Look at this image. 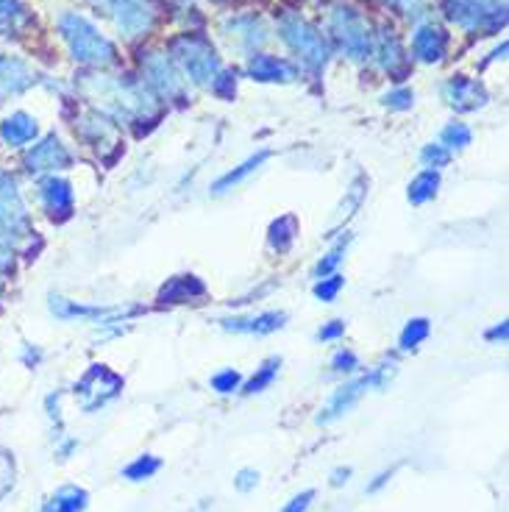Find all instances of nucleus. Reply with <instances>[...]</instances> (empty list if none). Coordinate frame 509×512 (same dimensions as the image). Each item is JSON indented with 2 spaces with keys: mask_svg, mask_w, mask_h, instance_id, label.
Listing matches in <instances>:
<instances>
[{
  "mask_svg": "<svg viewBox=\"0 0 509 512\" xmlns=\"http://www.w3.org/2000/svg\"><path fill=\"white\" fill-rule=\"evenodd\" d=\"M412 101H415V95H412L409 87H398V90H390L387 95H382V106L393 109V112H404V109L412 106Z\"/></svg>",
  "mask_w": 509,
  "mask_h": 512,
  "instance_id": "nucleus-38",
  "label": "nucleus"
},
{
  "mask_svg": "<svg viewBox=\"0 0 509 512\" xmlns=\"http://www.w3.org/2000/svg\"><path fill=\"white\" fill-rule=\"evenodd\" d=\"M365 195H368V179H365V176H359V179H354V184L345 190V201L343 206H340V215H345V220L351 218L359 206H362Z\"/></svg>",
  "mask_w": 509,
  "mask_h": 512,
  "instance_id": "nucleus-34",
  "label": "nucleus"
},
{
  "mask_svg": "<svg viewBox=\"0 0 509 512\" xmlns=\"http://www.w3.org/2000/svg\"><path fill=\"white\" fill-rule=\"evenodd\" d=\"M420 162L429 167V170H440V167H446L451 162V151H446L440 142H432V145H426L420 151Z\"/></svg>",
  "mask_w": 509,
  "mask_h": 512,
  "instance_id": "nucleus-37",
  "label": "nucleus"
},
{
  "mask_svg": "<svg viewBox=\"0 0 509 512\" xmlns=\"http://www.w3.org/2000/svg\"><path fill=\"white\" fill-rule=\"evenodd\" d=\"M354 476V468H334L329 476V485L331 487H343L348 485V479Z\"/></svg>",
  "mask_w": 509,
  "mask_h": 512,
  "instance_id": "nucleus-46",
  "label": "nucleus"
},
{
  "mask_svg": "<svg viewBox=\"0 0 509 512\" xmlns=\"http://www.w3.org/2000/svg\"><path fill=\"white\" fill-rule=\"evenodd\" d=\"M14 485V460L9 451L0 448V499L12 490Z\"/></svg>",
  "mask_w": 509,
  "mask_h": 512,
  "instance_id": "nucleus-39",
  "label": "nucleus"
},
{
  "mask_svg": "<svg viewBox=\"0 0 509 512\" xmlns=\"http://www.w3.org/2000/svg\"><path fill=\"white\" fill-rule=\"evenodd\" d=\"M76 134L81 140L92 145L95 151H106V148H115L120 151V140H117V131L115 123L109 120V117H103L101 112H84V115H78L76 120Z\"/></svg>",
  "mask_w": 509,
  "mask_h": 512,
  "instance_id": "nucleus-18",
  "label": "nucleus"
},
{
  "mask_svg": "<svg viewBox=\"0 0 509 512\" xmlns=\"http://www.w3.org/2000/svg\"><path fill=\"white\" fill-rule=\"evenodd\" d=\"M279 39L295 53L301 67L320 73L331 56V45L326 34L318 26H312L306 17L295 12H281L279 17Z\"/></svg>",
  "mask_w": 509,
  "mask_h": 512,
  "instance_id": "nucleus-5",
  "label": "nucleus"
},
{
  "mask_svg": "<svg viewBox=\"0 0 509 512\" xmlns=\"http://www.w3.org/2000/svg\"><path fill=\"white\" fill-rule=\"evenodd\" d=\"M51 312L56 318L62 320H98V323H112L115 318H126V315H134L137 309H109V307H84V304H76L70 298H62V295H51Z\"/></svg>",
  "mask_w": 509,
  "mask_h": 512,
  "instance_id": "nucleus-21",
  "label": "nucleus"
},
{
  "mask_svg": "<svg viewBox=\"0 0 509 512\" xmlns=\"http://www.w3.org/2000/svg\"><path fill=\"white\" fill-rule=\"evenodd\" d=\"M437 187H440V170H429V167L420 170L418 176L409 181V204H429L434 195H437Z\"/></svg>",
  "mask_w": 509,
  "mask_h": 512,
  "instance_id": "nucleus-28",
  "label": "nucleus"
},
{
  "mask_svg": "<svg viewBox=\"0 0 509 512\" xmlns=\"http://www.w3.org/2000/svg\"><path fill=\"white\" fill-rule=\"evenodd\" d=\"M429 332H432V326H429V320L426 318H412L404 326V332H401V348L404 351H415V348L429 337Z\"/></svg>",
  "mask_w": 509,
  "mask_h": 512,
  "instance_id": "nucleus-33",
  "label": "nucleus"
},
{
  "mask_svg": "<svg viewBox=\"0 0 509 512\" xmlns=\"http://www.w3.org/2000/svg\"><path fill=\"white\" fill-rule=\"evenodd\" d=\"M393 376H395L393 365H382V368L370 371L368 376H359V379H354V382H345L343 387H337V390L331 393L329 401H326V407L320 410L318 423L320 426H329V423L340 421L343 415H348V412L357 407L365 393H370V390H384Z\"/></svg>",
  "mask_w": 509,
  "mask_h": 512,
  "instance_id": "nucleus-7",
  "label": "nucleus"
},
{
  "mask_svg": "<svg viewBox=\"0 0 509 512\" xmlns=\"http://www.w3.org/2000/svg\"><path fill=\"white\" fill-rule=\"evenodd\" d=\"M159 468H162V460H159V457L142 454V457H137L131 465L123 468V476H126L128 482H145V479H151L153 474H159Z\"/></svg>",
  "mask_w": 509,
  "mask_h": 512,
  "instance_id": "nucleus-31",
  "label": "nucleus"
},
{
  "mask_svg": "<svg viewBox=\"0 0 509 512\" xmlns=\"http://www.w3.org/2000/svg\"><path fill=\"white\" fill-rule=\"evenodd\" d=\"M471 140V128L465 126V123H459V120L448 123V126L440 131V145H443L446 151H462L465 145H471Z\"/></svg>",
  "mask_w": 509,
  "mask_h": 512,
  "instance_id": "nucleus-32",
  "label": "nucleus"
},
{
  "mask_svg": "<svg viewBox=\"0 0 509 512\" xmlns=\"http://www.w3.org/2000/svg\"><path fill=\"white\" fill-rule=\"evenodd\" d=\"M295 234H298V220L295 215H284V218L273 220L268 231V243L276 254H287L295 243Z\"/></svg>",
  "mask_w": 509,
  "mask_h": 512,
  "instance_id": "nucleus-29",
  "label": "nucleus"
},
{
  "mask_svg": "<svg viewBox=\"0 0 509 512\" xmlns=\"http://www.w3.org/2000/svg\"><path fill=\"white\" fill-rule=\"evenodd\" d=\"M78 90L95 103V112L109 117L112 123H148L156 117V95L134 78L106 76L98 70L81 76Z\"/></svg>",
  "mask_w": 509,
  "mask_h": 512,
  "instance_id": "nucleus-1",
  "label": "nucleus"
},
{
  "mask_svg": "<svg viewBox=\"0 0 509 512\" xmlns=\"http://www.w3.org/2000/svg\"><path fill=\"white\" fill-rule=\"evenodd\" d=\"M284 312H262V315H245V318H223L220 326L234 334H273L284 326Z\"/></svg>",
  "mask_w": 509,
  "mask_h": 512,
  "instance_id": "nucleus-22",
  "label": "nucleus"
},
{
  "mask_svg": "<svg viewBox=\"0 0 509 512\" xmlns=\"http://www.w3.org/2000/svg\"><path fill=\"white\" fill-rule=\"evenodd\" d=\"M343 332H345L343 320H331L329 326H323V329L318 332V340L329 343V340H337V337H343Z\"/></svg>",
  "mask_w": 509,
  "mask_h": 512,
  "instance_id": "nucleus-44",
  "label": "nucleus"
},
{
  "mask_svg": "<svg viewBox=\"0 0 509 512\" xmlns=\"http://www.w3.org/2000/svg\"><path fill=\"white\" fill-rule=\"evenodd\" d=\"M315 490H304V493H298V496H293V499L284 504V510L281 512H306L309 507H312V501H315Z\"/></svg>",
  "mask_w": 509,
  "mask_h": 512,
  "instance_id": "nucleus-43",
  "label": "nucleus"
},
{
  "mask_svg": "<svg viewBox=\"0 0 509 512\" xmlns=\"http://www.w3.org/2000/svg\"><path fill=\"white\" fill-rule=\"evenodd\" d=\"M78 448V440H62V446L56 448V457L59 460H70V454Z\"/></svg>",
  "mask_w": 509,
  "mask_h": 512,
  "instance_id": "nucleus-49",
  "label": "nucleus"
},
{
  "mask_svg": "<svg viewBox=\"0 0 509 512\" xmlns=\"http://www.w3.org/2000/svg\"><path fill=\"white\" fill-rule=\"evenodd\" d=\"M206 295V284L198 279V276H173L170 282L159 290V301L162 304H187V301H195Z\"/></svg>",
  "mask_w": 509,
  "mask_h": 512,
  "instance_id": "nucleus-25",
  "label": "nucleus"
},
{
  "mask_svg": "<svg viewBox=\"0 0 509 512\" xmlns=\"http://www.w3.org/2000/svg\"><path fill=\"white\" fill-rule=\"evenodd\" d=\"M37 134V117H31L28 112H12L9 117H3V123H0V140L12 145V148H23L28 142H34Z\"/></svg>",
  "mask_w": 509,
  "mask_h": 512,
  "instance_id": "nucleus-23",
  "label": "nucleus"
},
{
  "mask_svg": "<svg viewBox=\"0 0 509 512\" xmlns=\"http://www.w3.org/2000/svg\"><path fill=\"white\" fill-rule=\"evenodd\" d=\"M37 81V70H34L26 59L9 56V53H0V106L31 90Z\"/></svg>",
  "mask_w": 509,
  "mask_h": 512,
  "instance_id": "nucleus-15",
  "label": "nucleus"
},
{
  "mask_svg": "<svg viewBox=\"0 0 509 512\" xmlns=\"http://www.w3.org/2000/svg\"><path fill=\"white\" fill-rule=\"evenodd\" d=\"M14 270V251L12 245L6 243L3 237H0V273H12Z\"/></svg>",
  "mask_w": 509,
  "mask_h": 512,
  "instance_id": "nucleus-45",
  "label": "nucleus"
},
{
  "mask_svg": "<svg viewBox=\"0 0 509 512\" xmlns=\"http://www.w3.org/2000/svg\"><path fill=\"white\" fill-rule=\"evenodd\" d=\"M209 384H212V390L220 393V396H231V393H237V390H240L242 376L237 371L226 368V371L215 373V376L209 379Z\"/></svg>",
  "mask_w": 509,
  "mask_h": 512,
  "instance_id": "nucleus-35",
  "label": "nucleus"
},
{
  "mask_svg": "<svg viewBox=\"0 0 509 512\" xmlns=\"http://www.w3.org/2000/svg\"><path fill=\"white\" fill-rule=\"evenodd\" d=\"M440 92H443V101L451 109H457V112H473V109H479V106L487 103V90H484L482 81L468 76L448 78Z\"/></svg>",
  "mask_w": 509,
  "mask_h": 512,
  "instance_id": "nucleus-20",
  "label": "nucleus"
},
{
  "mask_svg": "<svg viewBox=\"0 0 509 512\" xmlns=\"http://www.w3.org/2000/svg\"><path fill=\"white\" fill-rule=\"evenodd\" d=\"M220 34L229 42L234 51L254 56L259 48H265L270 39L268 23L259 14H234L229 20H223Z\"/></svg>",
  "mask_w": 509,
  "mask_h": 512,
  "instance_id": "nucleus-12",
  "label": "nucleus"
},
{
  "mask_svg": "<svg viewBox=\"0 0 509 512\" xmlns=\"http://www.w3.org/2000/svg\"><path fill=\"white\" fill-rule=\"evenodd\" d=\"M31 231V218L28 209L23 204V195L17 190V181L0 170V237L9 240H28Z\"/></svg>",
  "mask_w": 509,
  "mask_h": 512,
  "instance_id": "nucleus-11",
  "label": "nucleus"
},
{
  "mask_svg": "<svg viewBox=\"0 0 509 512\" xmlns=\"http://www.w3.org/2000/svg\"><path fill=\"white\" fill-rule=\"evenodd\" d=\"M39 204H42L48 218L64 223L73 215V184L67 179H59L56 173L45 176L39 181Z\"/></svg>",
  "mask_w": 509,
  "mask_h": 512,
  "instance_id": "nucleus-16",
  "label": "nucleus"
},
{
  "mask_svg": "<svg viewBox=\"0 0 509 512\" xmlns=\"http://www.w3.org/2000/svg\"><path fill=\"white\" fill-rule=\"evenodd\" d=\"M326 31H329L331 42L351 62H368L373 53V28L359 9L348 6L343 0L326 3Z\"/></svg>",
  "mask_w": 509,
  "mask_h": 512,
  "instance_id": "nucleus-4",
  "label": "nucleus"
},
{
  "mask_svg": "<svg viewBox=\"0 0 509 512\" xmlns=\"http://www.w3.org/2000/svg\"><path fill=\"white\" fill-rule=\"evenodd\" d=\"M92 6L112 20L126 39H140L156 26V6L151 0H90Z\"/></svg>",
  "mask_w": 509,
  "mask_h": 512,
  "instance_id": "nucleus-8",
  "label": "nucleus"
},
{
  "mask_svg": "<svg viewBox=\"0 0 509 512\" xmlns=\"http://www.w3.org/2000/svg\"><path fill=\"white\" fill-rule=\"evenodd\" d=\"M256 485H259V471H254V468H242L234 476V487L240 493H251V490H256Z\"/></svg>",
  "mask_w": 509,
  "mask_h": 512,
  "instance_id": "nucleus-42",
  "label": "nucleus"
},
{
  "mask_svg": "<svg viewBox=\"0 0 509 512\" xmlns=\"http://www.w3.org/2000/svg\"><path fill=\"white\" fill-rule=\"evenodd\" d=\"M345 287V279L340 276V273H331V276H323V279H318V284H315V295H318L320 301H326V304H331L337 295H340V290Z\"/></svg>",
  "mask_w": 509,
  "mask_h": 512,
  "instance_id": "nucleus-36",
  "label": "nucleus"
},
{
  "mask_svg": "<svg viewBox=\"0 0 509 512\" xmlns=\"http://www.w3.org/2000/svg\"><path fill=\"white\" fill-rule=\"evenodd\" d=\"M23 162H26L28 173H51L53 176V173L73 165V154L56 134H48L28 151Z\"/></svg>",
  "mask_w": 509,
  "mask_h": 512,
  "instance_id": "nucleus-14",
  "label": "nucleus"
},
{
  "mask_svg": "<svg viewBox=\"0 0 509 512\" xmlns=\"http://www.w3.org/2000/svg\"><path fill=\"white\" fill-rule=\"evenodd\" d=\"M56 28H59V37L67 45L70 56L78 64H87L92 70H109V67L120 64V53H117L115 42L103 37L87 17H81L76 12H64L56 20Z\"/></svg>",
  "mask_w": 509,
  "mask_h": 512,
  "instance_id": "nucleus-2",
  "label": "nucleus"
},
{
  "mask_svg": "<svg viewBox=\"0 0 509 512\" xmlns=\"http://www.w3.org/2000/svg\"><path fill=\"white\" fill-rule=\"evenodd\" d=\"M279 368H281V357H270L265 359L256 373L248 379V382L242 384V396H256V393H265L270 384L276 382V376H279Z\"/></svg>",
  "mask_w": 509,
  "mask_h": 512,
  "instance_id": "nucleus-30",
  "label": "nucleus"
},
{
  "mask_svg": "<svg viewBox=\"0 0 509 512\" xmlns=\"http://www.w3.org/2000/svg\"><path fill=\"white\" fill-rule=\"evenodd\" d=\"M120 393H123V379L115 371H109L106 365H90V371L76 382V398L87 415L103 410Z\"/></svg>",
  "mask_w": 509,
  "mask_h": 512,
  "instance_id": "nucleus-10",
  "label": "nucleus"
},
{
  "mask_svg": "<svg viewBox=\"0 0 509 512\" xmlns=\"http://www.w3.org/2000/svg\"><path fill=\"white\" fill-rule=\"evenodd\" d=\"M167 56L176 62L181 76L192 81L195 87H204V90H212L220 73H223V62L217 56L212 39L198 34V31H184L179 37L170 39Z\"/></svg>",
  "mask_w": 509,
  "mask_h": 512,
  "instance_id": "nucleus-3",
  "label": "nucleus"
},
{
  "mask_svg": "<svg viewBox=\"0 0 509 512\" xmlns=\"http://www.w3.org/2000/svg\"><path fill=\"white\" fill-rule=\"evenodd\" d=\"M0 298H3V282H0Z\"/></svg>",
  "mask_w": 509,
  "mask_h": 512,
  "instance_id": "nucleus-51",
  "label": "nucleus"
},
{
  "mask_svg": "<svg viewBox=\"0 0 509 512\" xmlns=\"http://www.w3.org/2000/svg\"><path fill=\"white\" fill-rule=\"evenodd\" d=\"M245 73L254 81H262V84H290L298 78V67L281 56H273V53H254L248 64H245Z\"/></svg>",
  "mask_w": 509,
  "mask_h": 512,
  "instance_id": "nucleus-19",
  "label": "nucleus"
},
{
  "mask_svg": "<svg viewBox=\"0 0 509 512\" xmlns=\"http://www.w3.org/2000/svg\"><path fill=\"white\" fill-rule=\"evenodd\" d=\"M90 504V493L84 487L64 485L53 493L51 499L42 504L39 512H84Z\"/></svg>",
  "mask_w": 509,
  "mask_h": 512,
  "instance_id": "nucleus-26",
  "label": "nucleus"
},
{
  "mask_svg": "<svg viewBox=\"0 0 509 512\" xmlns=\"http://www.w3.org/2000/svg\"><path fill=\"white\" fill-rule=\"evenodd\" d=\"M379 3H384V6H393V9H398V6H401V0H379Z\"/></svg>",
  "mask_w": 509,
  "mask_h": 512,
  "instance_id": "nucleus-50",
  "label": "nucleus"
},
{
  "mask_svg": "<svg viewBox=\"0 0 509 512\" xmlns=\"http://www.w3.org/2000/svg\"><path fill=\"white\" fill-rule=\"evenodd\" d=\"M393 474H395V468H390V471H382V474L376 476V479H373V482L368 485V493H379V490H382V487L387 485L390 479H393Z\"/></svg>",
  "mask_w": 509,
  "mask_h": 512,
  "instance_id": "nucleus-48",
  "label": "nucleus"
},
{
  "mask_svg": "<svg viewBox=\"0 0 509 512\" xmlns=\"http://www.w3.org/2000/svg\"><path fill=\"white\" fill-rule=\"evenodd\" d=\"M376 64L382 67L387 76H393L395 81H404L412 67V59L404 51L401 39L395 37V31L390 26L379 28V34H373V53H370Z\"/></svg>",
  "mask_w": 509,
  "mask_h": 512,
  "instance_id": "nucleus-13",
  "label": "nucleus"
},
{
  "mask_svg": "<svg viewBox=\"0 0 509 512\" xmlns=\"http://www.w3.org/2000/svg\"><path fill=\"white\" fill-rule=\"evenodd\" d=\"M31 28V12L23 0H0V39L23 37Z\"/></svg>",
  "mask_w": 509,
  "mask_h": 512,
  "instance_id": "nucleus-24",
  "label": "nucleus"
},
{
  "mask_svg": "<svg viewBox=\"0 0 509 512\" xmlns=\"http://www.w3.org/2000/svg\"><path fill=\"white\" fill-rule=\"evenodd\" d=\"M268 159L270 151H259V154L251 156V159H245L242 165H237L234 170H229V173H223V176L212 184V192H215V195H226V192L234 190V187H240L242 181L248 179V176H254L256 170L265 165Z\"/></svg>",
  "mask_w": 509,
  "mask_h": 512,
  "instance_id": "nucleus-27",
  "label": "nucleus"
},
{
  "mask_svg": "<svg viewBox=\"0 0 509 512\" xmlns=\"http://www.w3.org/2000/svg\"><path fill=\"white\" fill-rule=\"evenodd\" d=\"M359 368V359L354 351H337L331 359V371L334 373H354Z\"/></svg>",
  "mask_w": 509,
  "mask_h": 512,
  "instance_id": "nucleus-41",
  "label": "nucleus"
},
{
  "mask_svg": "<svg viewBox=\"0 0 509 512\" xmlns=\"http://www.w3.org/2000/svg\"><path fill=\"white\" fill-rule=\"evenodd\" d=\"M142 84L162 101H187V78L162 51L142 56Z\"/></svg>",
  "mask_w": 509,
  "mask_h": 512,
  "instance_id": "nucleus-9",
  "label": "nucleus"
},
{
  "mask_svg": "<svg viewBox=\"0 0 509 512\" xmlns=\"http://www.w3.org/2000/svg\"><path fill=\"white\" fill-rule=\"evenodd\" d=\"M446 17L468 34L490 37L507 23L504 0H443Z\"/></svg>",
  "mask_w": 509,
  "mask_h": 512,
  "instance_id": "nucleus-6",
  "label": "nucleus"
},
{
  "mask_svg": "<svg viewBox=\"0 0 509 512\" xmlns=\"http://www.w3.org/2000/svg\"><path fill=\"white\" fill-rule=\"evenodd\" d=\"M507 329V320H501L498 326H493V329L487 332V340H490V343H504V340H507Z\"/></svg>",
  "mask_w": 509,
  "mask_h": 512,
  "instance_id": "nucleus-47",
  "label": "nucleus"
},
{
  "mask_svg": "<svg viewBox=\"0 0 509 512\" xmlns=\"http://www.w3.org/2000/svg\"><path fill=\"white\" fill-rule=\"evenodd\" d=\"M448 53V31L432 20L420 23L412 34V59L423 64H440Z\"/></svg>",
  "mask_w": 509,
  "mask_h": 512,
  "instance_id": "nucleus-17",
  "label": "nucleus"
},
{
  "mask_svg": "<svg viewBox=\"0 0 509 512\" xmlns=\"http://www.w3.org/2000/svg\"><path fill=\"white\" fill-rule=\"evenodd\" d=\"M345 245H348V240L337 245L334 251H329V254H326V259H320L318 268H315V273H318V279H323V276H331V270L340 265V259H343V254H345Z\"/></svg>",
  "mask_w": 509,
  "mask_h": 512,
  "instance_id": "nucleus-40",
  "label": "nucleus"
}]
</instances>
